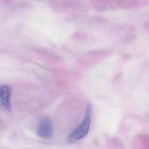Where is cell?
Masks as SVG:
<instances>
[{
  "label": "cell",
  "instance_id": "1",
  "mask_svg": "<svg viewBox=\"0 0 149 149\" xmlns=\"http://www.w3.org/2000/svg\"><path fill=\"white\" fill-rule=\"evenodd\" d=\"M92 106L89 102L87 105L86 114L84 119L80 125L70 133L67 138L68 143H73L84 138L88 133L91 123Z\"/></svg>",
  "mask_w": 149,
  "mask_h": 149
},
{
  "label": "cell",
  "instance_id": "2",
  "mask_svg": "<svg viewBox=\"0 0 149 149\" xmlns=\"http://www.w3.org/2000/svg\"><path fill=\"white\" fill-rule=\"evenodd\" d=\"M37 135L44 139L52 137L54 133V125L47 118H42L40 120L37 130Z\"/></svg>",
  "mask_w": 149,
  "mask_h": 149
},
{
  "label": "cell",
  "instance_id": "3",
  "mask_svg": "<svg viewBox=\"0 0 149 149\" xmlns=\"http://www.w3.org/2000/svg\"><path fill=\"white\" fill-rule=\"evenodd\" d=\"M12 90L9 86L0 87V103L6 109L11 110V97Z\"/></svg>",
  "mask_w": 149,
  "mask_h": 149
}]
</instances>
